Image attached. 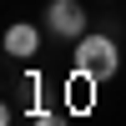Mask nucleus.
Segmentation results:
<instances>
[{
	"label": "nucleus",
	"instance_id": "obj_2",
	"mask_svg": "<svg viewBox=\"0 0 126 126\" xmlns=\"http://www.w3.org/2000/svg\"><path fill=\"white\" fill-rule=\"evenodd\" d=\"M46 30H50V35H61V40H81V35L91 30L81 0H50V5H46Z\"/></svg>",
	"mask_w": 126,
	"mask_h": 126
},
{
	"label": "nucleus",
	"instance_id": "obj_1",
	"mask_svg": "<svg viewBox=\"0 0 126 126\" xmlns=\"http://www.w3.org/2000/svg\"><path fill=\"white\" fill-rule=\"evenodd\" d=\"M71 66L86 71V76H96V81H111V76H116V66H121V50H116V40H111V35L86 30V35L76 40V50H71Z\"/></svg>",
	"mask_w": 126,
	"mask_h": 126
},
{
	"label": "nucleus",
	"instance_id": "obj_3",
	"mask_svg": "<svg viewBox=\"0 0 126 126\" xmlns=\"http://www.w3.org/2000/svg\"><path fill=\"white\" fill-rule=\"evenodd\" d=\"M35 50H40V25L15 20V25L5 30V56H10V61H30Z\"/></svg>",
	"mask_w": 126,
	"mask_h": 126
},
{
	"label": "nucleus",
	"instance_id": "obj_4",
	"mask_svg": "<svg viewBox=\"0 0 126 126\" xmlns=\"http://www.w3.org/2000/svg\"><path fill=\"white\" fill-rule=\"evenodd\" d=\"M30 126H66V116H56V111H30Z\"/></svg>",
	"mask_w": 126,
	"mask_h": 126
}]
</instances>
